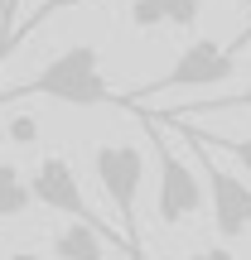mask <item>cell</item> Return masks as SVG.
I'll list each match as a JSON object with an SVG mask.
<instances>
[{
    "mask_svg": "<svg viewBox=\"0 0 251 260\" xmlns=\"http://www.w3.org/2000/svg\"><path fill=\"white\" fill-rule=\"evenodd\" d=\"M29 96H48V102H63V106H116V92L102 73V53L92 44H73L58 58H48L29 82L0 92V106L29 102Z\"/></svg>",
    "mask_w": 251,
    "mask_h": 260,
    "instance_id": "obj_1",
    "label": "cell"
},
{
    "mask_svg": "<svg viewBox=\"0 0 251 260\" xmlns=\"http://www.w3.org/2000/svg\"><path fill=\"white\" fill-rule=\"evenodd\" d=\"M232 73H237V53L227 44H217V39H193V44L174 58V68H169L164 77H155L150 87H140V92H130V96H116V106L130 111V106L150 102V96H164V92H179V87H217Z\"/></svg>",
    "mask_w": 251,
    "mask_h": 260,
    "instance_id": "obj_3",
    "label": "cell"
},
{
    "mask_svg": "<svg viewBox=\"0 0 251 260\" xmlns=\"http://www.w3.org/2000/svg\"><path fill=\"white\" fill-rule=\"evenodd\" d=\"M193 111H251V82L242 92H227V96H213V102H193L184 111H169V116H193Z\"/></svg>",
    "mask_w": 251,
    "mask_h": 260,
    "instance_id": "obj_9",
    "label": "cell"
},
{
    "mask_svg": "<svg viewBox=\"0 0 251 260\" xmlns=\"http://www.w3.org/2000/svg\"><path fill=\"white\" fill-rule=\"evenodd\" d=\"M53 255L58 260H106V241L92 226L73 222V226H63V232L53 236Z\"/></svg>",
    "mask_w": 251,
    "mask_h": 260,
    "instance_id": "obj_6",
    "label": "cell"
},
{
    "mask_svg": "<svg viewBox=\"0 0 251 260\" xmlns=\"http://www.w3.org/2000/svg\"><path fill=\"white\" fill-rule=\"evenodd\" d=\"M164 24L193 29L198 24V0H164Z\"/></svg>",
    "mask_w": 251,
    "mask_h": 260,
    "instance_id": "obj_12",
    "label": "cell"
},
{
    "mask_svg": "<svg viewBox=\"0 0 251 260\" xmlns=\"http://www.w3.org/2000/svg\"><path fill=\"white\" fill-rule=\"evenodd\" d=\"M130 19H135V29H159L164 24V0H130Z\"/></svg>",
    "mask_w": 251,
    "mask_h": 260,
    "instance_id": "obj_11",
    "label": "cell"
},
{
    "mask_svg": "<svg viewBox=\"0 0 251 260\" xmlns=\"http://www.w3.org/2000/svg\"><path fill=\"white\" fill-rule=\"evenodd\" d=\"M188 260H237V255L227 251V246H203V251H193Z\"/></svg>",
    "mask_w": 251,
    "mask_h": 260,
    "instance_id": "obj_15",
    "label": "cell"
},
{
    "mask_svg": "<svg viewBox=\"0 0 251 260\" xmlns=\"http://www.w3.org/2000/svg\"><path fill=\"white\" fill-rule=\"evenodd\" d=\"M10 140H15V145H34V140H39V125L29 121V116H15V121H10Z\"/></svg>",
    "mask_w": 251,
    "mask_h": 260,
    "instance_id": "obj_13",
    "label": "cell"
},
{
    "mask_svg": "<svg viewBox=\"0 0 251 260\" xmlns=\"http://www.w3.org/2000/svg\"><path fill=\"white\" fill-rule=\"evenodd\" d=\"M15 10H19V0H5V10H0V44H5L10 29H15Z\"/></svg>",
    "mask_w": 251,
    "mask_h": 260,
    "instance_id": "obj_14",
    "label": "cell"
},
{
    "mask_svg": "<svg viewBox=\"0 0 251 260\" xmlns=\"http://www.w3.org/2000/svg\"><path fill=\"white\" fill-rule=\"evenodd\" d=\"M140 125H145L150 145H155V159H159V193H155V212L164 226H179L188 222V217L203 207V183H198V174L184 164V159L174 154V145H169L164 135H159V125L150 121V111H135Z\"/></svg>",
    "mask_w": 251,
    "mask_h": 260,
    "instance_id": "obj_4",
    "label": "cell"
},
{
    "mask_svg": "<svg viewBox=\"0 0 251 260\" xmlns=\"http://www.w3.org/2000/svg\"><path fill=\"white\" fill-rule=\"evenodd\" d=\"M77 5H87V0H39V10H34V15L24 19V24H15V29H10V39H5V44H0V63H5V58L15 53V48L24 44V39L34 34L39 24H48V19H53V15H63V10H77Z\"/></svg>",
    "mask_w": 251,
    "mask_h": 260,
    "instance_id": "obj_7",
    "label": "cell"
},
{
    "mask_svg": "<svg viewBox=\"0 0 251 260\" xmlns=\"http://www.w3.org/2000/svg\"><path fill=\"white\" fill-rule=\"evenodd\" d=\"M10 260H44V255H34V251H10Z\"/></svg>",
    "mask_w": 251,
    "mask_h": 260,
    "instance_id": "obj_17",
    "label": "cell"
},
{
    "mask_svg": "<svg viewBox=\"0 0 251 260\" xmlns=\"http://www.w3.org/2000/svg\"><path fill=\"white\" fill-rule=\"evenodd\" d=\"M29 198H34V203H44V207H53V212L77 217V222L92 226L102 241H111V246H121V251H126V241H121V236H116L111 226H106L102 217L92 212V207H87L82 188H77V174H73V164H68L63 154H48L44 164L34 169V178H29ZM126 255H130V251H126ZM130 260H135V255H130Z\"/></svg>",
    "mask_w": 251,
    "mask_h": 260,
    "instance_id": "obj_5",
    "label": "cell"
},
{
    "mask_svg": "<svg viewBox=\"0 0 251 260\" xmlns=\"http://www.w3.org/2000/svg\"><path fill=\"white\" fill-rule=\"evenodd\" d=\"M203 140H208V145H217V149H227V154H232L237 164L246 169V178H251V135H232V140H222V135H208V130H203Z\"/></svg>",
    "mask_w": 251,
    "mask_h": 260,
    "instance_id": "obj_10",
    "label": "cell"
},
{
    "mask_svg": "<svg viewBox=\"0 0 251 260\" xmlns=\"http://www.w3.org/2000/svg\"><path fill=\"white\" fill-rule=\"evenodd\" d=\"M155 116V111H150ZM155 125H174L179 140H188V149H193V159L203 164V183H208V203H213V222H217V236L222 241H237V236L251 232V183H242L237 174H227V169H217L213 149L198 140V125L179 121V116H155Z\"/></svg>",
    "mask_w": 251,
    "mask_h": 260,
    "instance_id": "obj_2",
    "label": "cell"
},
{
    "mask_svg": "<svg viewBox=\"0 0 251 260\" xmlns=\"http://www.w3.org/2000/svg\"><path fill=\"white\" fill-rule=\"evenodd\" d=\"M242 5H246V29H242V34H237V39H232V44H227V48H232V53H237V48H242L246 39H251V0H242Z\"/></svg>",
    "mask_w": 251,
    "mask_h": 260,
    "instance_id": "obj_16",
    "label": "cell"
},
{
    "mask_svg": "<svg viewBox=\"0 0 251 260\" xmlns=\"http://www.w3.org/2000/svg\"><path fill=\"white\" fill-rule=\"evenodd\" d=\"M29 178L19 174L15 164H0V217H19V212H29Z\"/></svg>",
    "mask_w": 251,
    "mask_h": 260,
    "instance_id": "obj_8",
    "label": "cell"
},
{
    "mask_svg": "<svg viewBox=\"0 0 251 260\" xmlns=\"http://www.w3.org/2000/svg\"><path fill=\"white\" fill-rule=\"evenodd\" d=\"M0 10H5V0H0Z\"/></svg>",
    "mask_w": 251,
    "mask_h": 260,
    "instance_id": "obj_18",
    "label": "cell"
}]
</instances>
